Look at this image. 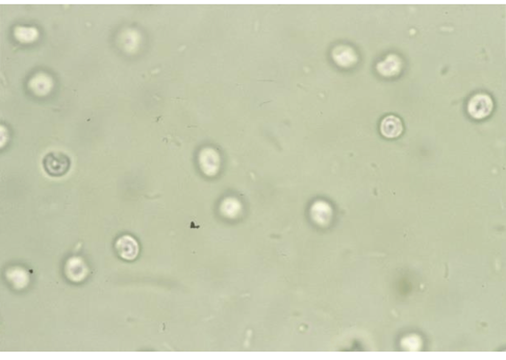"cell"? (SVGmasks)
Returning <instances> with one entry per match:
<instances>
[{
    "instance_id": "1",
    "label": "cell",
    "mask_w": 506,
    "mask_h": 360,
    "mask_svg": "<svg viewBox=\"0 0 506 360\" xmlns=\"http://www.w3.org/2000/svg\"><path fill=\"white\" fill-rule=\"evenodd\" d=\"M43 168L46 174L52 177H60L66 174L70 169L71 162L69 156L60 152H50L43 158Z\"/></svg>"
},
{
    "instance_id": "2",
    "label": "cell",
    "mask_w": 506,
    "mask_h": 360,
    "mask_svg": "<svg viewBox=\"0 0 506 360\" xmlns=\"http://www.w3.org/2000/svg\"><path fill=\"white\" fill-rule=\"evenodd\" d=\"M493 108V102L491 97L485 93H477L469 100L467 112L475 119H482L488 116Z\"/></svg>"
},
{
    "instance_id": "3",
    "label": "cell",
    "mask_w": 506,
    "mask_h": 360,
    "mask_svg": "<svg viewBox=\"0 0 506 360\" xmlns=\"http://www.w3.org/2000/svg\"><path fill=\"white\" fill-rule=\"evenodd\" d=\"M115 248L119 255L127 261L134 260L139 251L137 241L128 234L123 235L118 238L115 242Z\"/></svg>"
},
{
    "instance_id": "4",
    "label": "cell",
    "mask_w": 506,
    "mask_h": 360,
    "mask_svg": "<svg viewBox=\"0 0 506 360\" xmlns=\"http://www.w3.org/2000/svg\"><path fill=\"white\" fill-rule=\"evenodd\" d=\"M403 130L401 120L395 116H387L381 121L380 131L381 135L386 138L397 137L402 134Z\"/></svg>"
},
{
    "instance_id": "5",
    "label": "cell",
    "mask_w": 506,
    "mask_h": 360,
    "mask_svg": "<svg viewBox=\"0 0 506 360\" xmlns=\"http://www.w3.org/2000/svg\"><path fill=\"white\" fill-rule=\"evenodd\" d=\"M221 213L226 217L233 218L237 217L241 212V204L236 198L227 197L224 199L220 206Z\"/></svg>"
},
{
    "instance_id": "6",
    "label": "cell",
    "mask_w": 506,
    "mask_h": 360,
    "mask_svg": "<svg viewBox=\"0 0 506 360\" xmlns=\"http://www.w3.org/2000/svg\"><path fill=\"white\" fill-rule=\"evenodd\" d=\"M38 33L32 28L18 27L15 30V36L22 42H30L35 39Z\"/></svg>"
}]
</instances>
